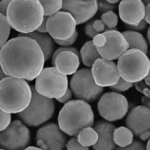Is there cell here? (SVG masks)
<instances>
[{"label":"cell","instance_id":"cell-18","mask_svg":"<svg viewBox=\"0 0 150 150\" xmlns=\"http://www.w3.org/2000/svg\"><path fill=\"white\" fill-rule=\"evenodd\" d=\"M94 129L98 134V140L95 145L92 146L95 150L115 149L116 145L114 142L113 134L116 128L113 123L108 121H99L93 125Z\"/></svg>","mask_w":150,"mask_h":150},{"label":"cell","instance_id":"cell-19","mask_svg":"<svg viewBox=\"0 0 150 150\" xmlns=\"http://www.w3.org/2000/svg\"><path fill=\"white\" fill-rule=\"evenodd\" d=\"M51 64L60 73L66 76L73 75L79 68L80 57L71 51L65 50L58 53Z\"/></svg>","mask_w":150,"mask_h":150},{"label":"cell","instance_id":"cell-11","mask_svg":"<svg viewBox=\"0 0 150 150\" xmlns=\"http://www.w3.org/2000/svg\"><path fill=\"white\" fill-rule=\"evenodd\" d=\"M97 110L108 122H115L125 117L129 111L128 99L117 92H107L100 96Z\"/></svg>","mask_w":150,"mask_h":150},{"label":"cell","instance_id":"cell-7","mask_svg":"<svg viewBox=\"0 0 150 150\" xmlns=\"http://www.w3.org/2000/svg\"><path fill=\"white\" fill-rule=\"evenodd\" d=\"M69 88L76 99L88 103L97 101L103 93V88L96 83L90 69H77L70 79Z\"/></svg>","mask_w":150,"mask_h":150},{"label":"cell","instance_id":"cell-33","mask_svg":"<svg viewBox=\"0 0 150 150\" xmlns=\"http://www.w3.org/2000/svg\"><path fill=\"white\" fill-rule=\"evenodd\" d=\"M134 87L136 88L137 91L144 94L146 96H150V88L149 85H148L144 80H141L139 82H136L134 83Z\"/></svg>","mask_w":150,"mask_h":150},{"label":"cell","instance_id":"cell-34","mask_svg":"<svg viewBox=\"0 0 150 150\" xmlns=\"http://www.w3.org/2000/svg\"><path fill=\"white\" fill-rule=\"evenodd\" d=\"M125 27L128 28V30H134V31L142 32V31L146 30V29L149 26H148V23H146V21L144 19H142V21L140 22L139 23H137V24H134V25H132V24H125Z\"/></svg>","mask_w":150,"mask_h":150},{"label":"cell","instance_id":"cell-46","mask_svg":"<svg viewBox=\"0 0 150 150\" xmlns=\"http://www.w3.org/2000/svg\"><path fill=\"white\" fill-rule=\"evenodd\" d=\"M25 149L27 150H38V149H41L39 147H34V146H28Z\"/></svg>","mask_w":150,"mask_h":150},{"label":"cell","instance_id":"cell-20","mask_svg":"<svg viewBox=\"0 0 150 150\" xmlns=\"http://www.w3.org/2000/svg\"><path fill=\"white\" fill-rule=\"evenodd\" d=\"M18 37H27L34 39L38 43V45L43 50L45 62L49 61V59L51 58L55 51L56 46H55L54 39L49 35V33H42L35 30L30 33H19Z\"/></svg>","mask_w":150,"mask_h":150},{"label":"cell","instance_id":"cell-17","mask_svg":"<svg viewBox=\"0 0 150 150\" xmlns=\"http://www.w3.org/2000/svg\"><path fill=\"white\" fill-rule=\"evenodd\" d=\"M119 17L125 24H137L144 18L145 4L142 0H121Z\"/></svg>","mask_w":150,"mask_h":150},{"label":"cell","instance_id":"cell-45","mask_svg":"<svg viewBox=\"0 0 150 150\" xmlns=\"http://www.w3.org/2000/svg\"><path fill=\"white\" fill-rule=\"evenodd\" d=\"M144 82L148 84V85H150V74L149 73H148V75L144 77Z\"/></svg>","mask_w":150,"mask_h":150},{"label":"cell","instance_id":"cell-13","mask_svg":"<svg viewBox=\"0 0 150 150\" xmlns=\"http://www.w3.org/2000/svg\"><path fill=\"white\" fill-rule=\"evenodd\" d=\"M68 135L55 122L43 125L36 134L37 145L43 150H62L65 149Z\"/></svg>","mask_w":150,"mask_h":150},{"label":"cell","instance_id":"cell-22","mask_svg":"<svg viewBox=\"0 0 150 150\" xmlns=\"http://www.w3.org/2000/svg\"><path fill=\"white\" fill-rule=\"evenodd\" d=\"M79 53H80V57H81L83 64L88 68L92 67L93 64L98 58L101 57L100 54L97 51L96 47L95 46V44L93 43V40L87 41L82 46Z\"/></svg>","mask_w":150,"mask_h":150},{"label":"cell","instance_id":"cell-14","mask_svg":"<svg viewBox=\"0 0 150 150\" xmlns=\"http://www.w3.org/2000/svg\"><path fill=\"white\" fill-rule=\"evenodd\" d=\"M62 11L69 12L76 25L89 21L98 11L97 0H63Z\"/></svg>","mask_w":150,"mask_h":150},{"label":"cell","instance_id":"cell-43","mask_svg":"<svg viewBox=\"0 0 150 150\" xmlns=\"http://www.w3.org/2000/svg\"><path fill=\"white\" fill-rule=\"evenodd\" d=\"M142 103L147 107H149L150 106V98L149 96H144L142 98Z\"/></svg>","mask_w":150,"mask_h":150},{"label":"cell","instance_id":"cell-12","mask_svg":"<svg viewBox=\"0 0 150 150\" xmlns=\"http://www.w3.org/2000/svg\"><path fill=\"white\" fill-rule=\"evenodd\" d=\"M46 28L54 40H65L76 32V23L69 12L59 11L48 17Z\"/></svg>","mask_w":150,"mask_h":150},{"label":"cell","instance_id":"cell-31","mask_svg":"<svg viewBox=\"0 0 150 150\" xmlns=\"http://www.w3.org/2000/svg\"><path fill=\"white\" fill-rule=\"evenodd\" d=\"M115 149L119 150H144L146 149V146L145 144L140 141V140H133L132 142L129 144L128 146L126 147H123V148H115Z\"/></svg>","mask_w":150,"mask_h":150},{"label":"cell","instance_id":"cell-8","mask_svg":"<svg viewBox=\"0 0 150 150\" xmlns=\"http://www.w3.org/2000/svg\"><path fill=\"white\" fill-rule=\"evenodd\" d=\"M36 90L43 96L57 99L68 88V77L55 67L44 68L36 77Z\"/></svg>","mask_w":150,"mask_h":150},{"label":"cell","instance_id":"cell-40","mask_svg":"<svg viewBox=\"0 0 150 150\" xmlns=\"http://www.w3.org/2000/svg\"><path fill=\"white\" fill-rule=\"evenodd\" d=\"M47 20H48V17H47V16H44V17H43V22H42L41 25L38 28L37 31L42 32V33H48V32H47V28H46V23H47Z\"/></svg>","mask_w":150,"mask_h":150},{"label":"cell","instance_id":"cell-29","mask_svg":"<svg viewBox=\"0 0 150 150\" xmlns=\"http://www.w3.org/2000/svg\"><path fill=\"white\" fill-rule=\"evenodd\" d=\"M65 149L68 150H88V148L83 146L75 136H72L71 139L67 141L65 144Z\"/></svg>","mask_w":150,"mask_h":150},{"label":"cell","instance_id":"cell-41","mask_svg":"<svg viewBox=\"0 0 150 150\" xmlns=\"http://www.w3.org/2000/svg\"><path fill=\"white\" fill-rule=\"evenodd\" d=\"M148 24L150 23V4H147L145 5V13L143 18Z\"/></svg>","mask_w":150,"mask_h":150},{"label":"cell","instance_id":"cell-4","mask_svg":"<svg viewBox=\"0 0 150 150\" xmlns=\"http://www.w3.org/2000/svg\"><path fill=\"white\" fill-rule=\"evenodd\" d=\"M31 99L30 85L26 80L7 76L0 81V108L17 114L28 107Z\"/></svg>","mask_w":150,"mask_h":150},{"label":"cell","instance_id":"cell-30","mask_svg":"<svg viewBox=\"0 0 150 150\" xmlns=\"http://www.w3.org/2000/svg\"><path fill=\"white\" fill-rule=\"evenodd\" d=\"M11 122V113L4 112L0 108V131L5 129Z\"/></svg>","mask_w":150,"mask_h":150},{"label":"cell","instance_id":"cell-23","mask_svg":"<svg viewBox=\"0 0 150 150\" xmlns=\"http://www.w3.org/2000/svg\"><path fill=\"white\" fill-rule=\"evenodd\" d=\"M113 138L116 146L123 148L132 142L134 140V134L127 127H119L114 130Z\"/></svg>","mask_w":150,"mask_h":150},{"label":"cell","instance_id":"cell-37","mask_svg":"<svg viewBox=\"0 0 150 150\" xmlns=\"http://www.w3.org/2000/svg\"><path fill=\"white\" fill-rule=\"evenodd\" d=\"M72 96H73L72 91H71V89L68 87V88L66 89V91H65V93L64 94V96H61V97H59V98H57V100L59 103H63V104H65L66 103L69 102V101L72 99Z\"/></svg>","mask_w":150,"mask_h":150},{"label":"cell","instance_id":"cell-9","mask_svg":"<svg viewBox=\"0 0 150 150\" xmlns=\"http://www.w3.org/2000/svg\"><path fill=\"white\" fill-rule=\"evenodd\" d=\"M93 43L102 58L116 60L129 50V43L122 32L117 30H104L93 38Z\"/></svg>","mask_w":150,"mask_h":150},{"label":"cell","instance_id":"cell-21","mask_svg":"<svg viewBox=\"0 0 150 150\" xmlns=\"http://www.w3.org/2000/svg\"><path fill=\"white\" fill-rule=\"evenodd\" d=\"M124 38H126L127 42L129 43V49H137L144 52L145 54L148 53L149 50V43L147 42L146 38L138 31L127 30L122 32Z\"/></svg>","mask_w":150,"mask_h":150},{"label":"cell","instance_id":"cell-35","mask_svg":"<svg viewBox=\"0 0 150 150\" xmlns=\"http://www.w3.org/2000/svg\"><path fill=\"white\" fill-rule=\"evenodd\" d=\"M77 38H78V32H77V30H76V32L69 38H68V39H65V40H57V39H55L54 41H55V43H57V44H59L61 46L67 47V46L72 45L73 43L76 41Z\"/></svg>","mask_w":150,"mask_h":150},{"label":"cell","instance_id":"cell-6","mask_svg":"<svg viewBox=\"0 0 150 150\" xmlns=\"http://www.w3.org/2000/svg\"><path fill=\"white\" fill-rule=\"evenodd\" d=\"M117 69L120 77L134 83L150 72V61L147 54L137 49H129L118 58Z\"/></svg>","mask_w":150,"mask_h":150},{"label":"cell","instance_id":"cell-24","mask_svg":"<svg viewBox=\"0 0 150 150\" xmlns=\"http://www.w3.org/2000/svg\"><path fill=\"white\" fill-rule=\"evenodd\" d=\"M77 141L84 147H92L98 140V134L92 127H85L82 129L76 135Z\"/></svg>","mask_w":150,"mask_h":150},{"label":"cell","instance_id":"cell-5","mask_svg":"<svg viewBox=\"0 0 150 150\" xmlns=\"http://www.w3.org/2000/svg\"><path fill=\"white\" fill-rule=\"evenodd\" d=\"M31 99L28 107L17 113V117L28 127H38L52 118L55 113L54 99L40 95L34 85L30 86Z\"/></svg>","mask_w":150,"mask_h":150},{"label":"cell","instance_id":"cell-1","mask_svg":"<svg viewBox=\"0 0 150 150\" xmlns=\"http://www.w3.org/2000/svg\"><path fill=\"white\" fill-rule=\"evenodd\" d=\"M44 64L42 49L30 38H13L0 49V64L9 76L30 82L40 74Z\"/></svg>","mask_w":150,"mask_h":150},{"label":"cell","instance_id":"cell-3","mask_svg":"<svg viewBox=\"0 0 150 150\" xmlns=\"http://www.w3.org/2000/svg\"><path fill=\"white\" fill-rule=\"evenodd\" d=\"M58 125L69 136H76L85 127H93L94 113L88 103L81 99L70 100L61 108Z\"/></svg>","mask_w":150,"mask_h":150},{"label":"cell","instance_id":"cell-50","mask_svg":"<svg viewBox=\"0 0 150 150\" xmlns=\"http://www.w3.org/2000/svg\"><path fill=\"white\" fill-rule=\"evenodd\" d=\"M142 3H143V4H144L145 5H146L147 4H149L150 0H142Z\"/></svg>","mask_w":150,"mask_h":150},{"label":"cell","instance_id":"cell-49","mask_svg":"<svg viewBox=\"0 0 150 150\" xmlns=\"http://www.w3.org/2000/svg\"><path fill=\"white\" fill-rule=\"evenodd\" d=\"M147 142H147V145H145V146H146V149L149 150L150 149V142H149V140H148Z\"/></svg>","mask_w":150,"mask_h":150},{"label":"cell","instance_id":"cell-48","mask_svg":"<svg viewBox=\"0 0 150 150\" xmlns=\"http://www.w3.org/2000/svg\"><path fill=\"white\" fill-rule=\"evenodd\" d=\"M106 1L108 2V3H110V4H116L117 3L121 2V0H106Z\"/></svg>","mask_w":150,"mask_h":150},{"label":"cell","instance_id":"cell-39","mask_svg":"<svg viewBox=\"0 0 150 150\" xmlns=\"http://www.w3.org/2000/svg\"><path fill=\"white\" fill-rule=\"evenodd\" d=\"M12 0H1L0 1V13L3 15H6V11H7V8L10 4V3Z\"/></svg>","mask_w":150,"mask_h":150},{"label":"cell","instance_id":"cell-2","mask_svg":"<svg viewBox=\"0 0 150 150\" xmlns=\"http://www.w3.org/2000/svg\"><path fill=\"white\" fill-rule=\"evenodd\" d=\"M5 17L12 29L19 33H30L41 25L43 8L38 0H12Z\"/></svg>","mask_w":150,"mask_h":150},{"label":"cell","instance_id":"cell-16","mask_svg":"<svg viewBox=\"0 0 150 150\" xmlns=\"http://www.w3.org/2000/svg\"><path fill=\"white\" fill-rule=\"evenodd\" d=\"M125 120L126 127L129 129L134 135L137 136L150 129V109L145 105H140L132 108Z\"/></svg>","mask_w":150,"mask_h":150},{"label":"cell","instance_id":"cell-51","mask_svg":"<svg viewBox=\"0 0 150 150\" xmlns=\"http://www.w3.org/2000/svg\"><path fill=\"white\" fill-rule=\"evenodd\" d=\"M0 1H1V0H0Z\"/></svg>","mask_w":150,"mask_h":150},{"label":"cell","instance_id":"cell-47","mask_svg":"<svg viewBox=\"0 0 150 150\" xmlns=\"http://www.w3.org/2000/svg\"><path fill=\"white\" fill-rule=\"evenodd\" d=\"M150 41V28L148 27L147 28V42L149 43Z\"/></svg>","mask_w":150,"mask_h":150},{"label":"cell","instance_id":"cell-26","mask_svg":"<svg viewBox=\"0 0 150 150\" xmlns=\"http://www.w3.org/2000/svg\"><path fill=\"white\" fill-rule=\"evenodd\" d=\"M101 20L105 24V30H116L118 24V15L114 11H108L102 14Z\"/></svg>","mask_w":150,"mask_h":150},{"label":"cell","instance_id":"cell-38","mask_svg":"<svg viewBox=\"0 0 150 150\" xmlns=\"http://www.w3.org/2000/svg\"><path fill=\"white\" fill-rule=\"evenodd\" d=\"M93 28L99 34L105 30V24L101 19H96L93 22Z\"/></svg>","mask_w":150,"mask_h":150},{"label":"cell","instance_id":"cell-42","mask_svg":"<svg viewBox=\"0 0 150 150\" xmlns=\"http://www.w3.org/2000/svg\"><path fill=\"white\" fill-rule=\"evenodd\" d=\"M138 137H139V138L141 139V141H142V142H145V141L149 140L150 131L149 130H146V131H144V132L141 133V134L138 135Z\"/></svg>","mask_w":150,"mask_h":150},{"label":"cell","instance_id":"cell-36","mask_svg":"<svg viewBox=\"0 0 150 150\" xmlns=\"http://www.w3.org/2000/svg\"><path fill=\"white\" fill-rule=\"evenodd\" d=\"M93 22L94 20H91V19L89 21H88L85 26V29H84V33H85L86 37L90 39H93L94 37H96L98 34L93 28Z\"/></svg>","mask_w":150,"mask_h":150},{"label":"cell","instance_id":"cell-15","mask_svg":"<svg viewBox=\"0 0 150 150\" xmlns=\"http://www.w3.org/2000/svg\"><path fill=\"white\" fill-rule=\"evenodd\" d=\"M91 72L96 83L103 88L115 84L120 78L116 64L111 60L102 57L93 64Z\"/></svg>","mask_w":150,"mask_h":150},{"label":"cell","instance_id":"cell-28","mask_svg":"<svg viewBox=\"0 0 150 150\" xmlns=\"http://www.w3.org/2000/svg\"><path fill=\"white\" fill-rule=\"evenodd\" d=\"M134 86V83L127 82L126 80H124L123 78L120 77L118 82L112 86H109L110 90L114 91V92H117V93H121V92H124V91H128L132 87Z\"/></svg>","mask_w":150,"mask_h":150},{"label":"cell","instance_id":"cell-25","mask_svg":"<svg viewBox=\"0 0 150 150\" xmlns=\"http://www.w3.org/2000/svg\"><path fill=\"white\" fill-rule=\"evenodd\" d=\"M43 8L44 16H50L62 9L63 0H38Z\"/></svg>","mask_w":150,"mask_h":150},{"label":"cell","instance_id":"cell-32","mask_svg":"<svg viewBox=\"0 0 150 150\" xmlns=\"http://www.w3.org/2000/svg\"><path fill=\"white\" fill-rule=\"evenodd\" d=\"M98 4V11L101 13H104L108 11H115L117 8L116 4H112L107 2L106 0H97Z\"/></svg>","mask_w":150,"mask_h":150},{"label":"cell","instance_id":"cell-44","mask_svg":"<svg viewBox=\"0 0 150 150\" xmlns=\"http://www.w3.org/2000/svg\"><path fill=\"white\" fill-rule=\"evenodd\" d=\"M7 76V75L4 72V70H3V69H2V67H1V64H0V81L1 80H3L4 77H6Z\"/></svg>","mask_w":150,"mask_h":150},{"label":"cell","instance_id":"cell-10","mask_svg":"<svg viewBox=\"0 0 150 150\" xmlns=\"http://www.w3.org/2000/svg\"><path fill=\"white\" fill-rule=\"evenodd\" d=\"M30 143V129L20 120L11 122L6 129L0 131L1 149L23 150Z\"/></svg>","mask_w":150,"mask_h":150},{"label":"cell","instance_id":"cell-27","mask_svg":"<svg viewBox=\"0 0 150 150\" xmlns=\"http://www.w3.org/2000/svg\"><path fill=\"white\" fill-rule=\"evenodd\" d=\"M11 28L6 17L0 13V49L7 42L11 34Z\"/></svg>","mask_w":150,"mask_h":150}]
</instances>
